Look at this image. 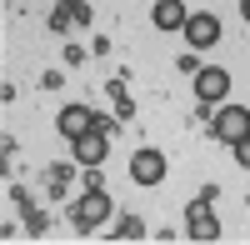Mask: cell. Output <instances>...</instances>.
I'll use <instances>...</instances> for the list:
<instances>
[{"mask_svg":"<svg viewBox=\"0 0 250 245\" xmlns=\"http://www.w3.org/2000/svg\"><path fill=\"white\" fill-rule=\"evenodd\" d=\"M70 220H75V230H100L110 220V195L100 185H85L80 200H75V210H70Z\"/></svg>","mask_w":250,"mask_h":245,"instance_id":"cell-1","label":"cell"},{"mask_svg":"<svg viewBox=\"0 0 250 245\" xmlns=\"http://www.w3.org/2000/svg\"><path fill=\"white\" fill-rule=\"evenodd\" d=\"M185 230H190V240H200V245H210L220 235V220L210 210V195H195L190 205H185Z\"/></svg>","mask_w":250,"mask_h":245,"instance_id":"cell-2","label":"cell"},{"mask_svg":"<svg viewBox=\"0 0 250 245\" xmlns=\"http://www.w3.org/2000/svg\"><path fill=\"white\" fill-rule=\"evenodd\" d=\"M210 135L220 140V145H235V140H245V135H250V110H245V105H225V110L215 115Z\"/></svg>","mask_w":250,"mask_h":245,"instance_id":"cell-3","label":"cell"},{"mask_svg":"<svg viewBox=\"0 0 250 245\" xmlns=\"http://www.w3.org/2000/svg\"><path fill=\"white\" fill-rule=\"evenodd\" d=\"M130 180H135V185H160V180H165V155L155 145L135 150L130 155Z\"/></svg>","mask_w":250,"mask_h":245,"instance_id":"cell-4","label":"cell"},{"mask_svg":"<svg viewBox=\"0 0 250 245\" xmlns=\"http://www.w3.org/2000/svg\"><path fill=\"white\" fill-rule=\"evenodd\" d=\"M185 40H190V50H210L220 40V20L210 10H190V20H185Z\"/></svg>","mask_w":250,"mask_h":245,"instance_id":"cell-5","label":"cell"},{"mask_svg":"<svg viewBox=\"0 0 250 245\" xmlns=\"http://www.w3.org/2000/svg\"><path fill=\"white\" fill-rule=\"evenodd\" d=\"M225 90H230V70L225 65H200L195 70V95L210 105V100H225Z\"/></svg>","mask_w":250,"mask_h":245,"instance_id":"cell-6","label":"cell"},{"mask_svg":"<svg viewBox=\"0 0 250 245\" xmlns=\"http://www.w3.org/2000/svg\"><path fill=\"white\" fill-rule=\"evenodd\" d=\"M110 150V135L105 130H85L80 140H70V155H75V165H100Z\"/></svg>","mask_w":250,"mask_h":245,"instance_id":"cell-7","label":"cell"},{"mask_svg":"<svg viewBox=\"0 0 250 245\" xmlns=\"http://www.w3.org/2000/svg\"><path fill=\"white\" fill-rule=\"evenodd\" d=\"M55 130L65 135V140H80L85 130H95V110H90V105H65L60 120H55Z\"/></svg>","mask_w":250,"mask_h":245,"instance_id":"cell-8","label":"cell"},{"mask_svg":"<svg viewBox=\"0 0 250 245\" xmlns=\"http://www.w3.org/2000/svg\"><path fill=\"white\" fill-rule=\"evenodd\" d=\"M150 20L160 30H185V20H190V10H185V0H155Z\"/></svg>","mask_w":250,"mask_h":245,"instance_id":"cell-9","label":"cell"},{"mask_svg":"<svg viewBox=\"0 0 250 245\" xmlns=\"http://www.w3.org/2000/svg\"><path fill=\"white\" fill-rule=\"evenodd\" d=\"M110 95H115V115H120V120H130V115H135V100L125 95V80H110Z\"/></svg>","mask_w":250,"mask_h":245,"instance_id":"cell-10","label":"cell"},{"mask_svg":"<svg viewBox=\"0 0 250 245\" xmlns=\"http://www.w3.org/2000/svg\"><path fill=\"white\" fill-rule=\"evenodd\" d=\"M115 235H125V240H135V235H145V220H135V215H125L120 225H115Z\"/></svg>","mask_w":250,"mask_h":245,"instance_id":"cell-11","label":"cell"},{"mask_svg":"<svg viewBox=\"0 0 250 245\" xmlns=\"http://www.w3.org/2000/svg\"><path fill=\"white\" fill-rule=\"evenodd\" d=\"M230 150H235V165H245V170H250V135H245V140H235Z\"/></svg>","mask_w":250,"mask_h":245,"instance_id":"cell-12","label":"cell"},{"mask_svg":"<svg viewBox=\"0 0 250 245\" xmlns=\"http://www.w3.org/2000/svg\"><path fill=\"white\" fill-rule=\"evenodd\" d=\"M240 15H245V20H250V0H240Z\"/></svg>","mask_w":250,"mask_h":245,"instance_id":"cell-13","label":"cell"}]
</instances>
